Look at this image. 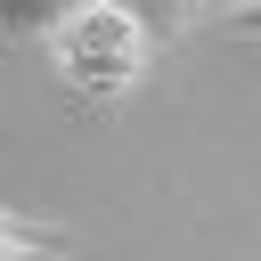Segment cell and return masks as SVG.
Here are the masks:
<instances>
[{
    "label": "cell",
    "mask_w": 261,
    "mask_h": 261,
    "mask_svg": "<svg viewBox=\"0 0 261 261\" xmlns=\"http://www.w3.org/2000/svg\"><path fill=\"white\" fill-rule=\"evenodd\" d=\"M228 24H237V33H261V0H237V8H228Z\"/></svg>",
    "instance_id": "cell-5"
},
{
    "label": "cell",
    "mask_w": 261,
    "mask_h": 261,
    "mask_svg": "<svg viewBox=\"0 0 261 261\" xmlns=\"http://www.w3.org/2000/svg\"><path fill=\"white\" fill-rule=\"evenodd\" d=\"M0 237H49V228H33V220H16V212L0 204Z\"/></svg>",
    "instance_id": "cell-6"
},
{
    "label": "cell",
    "mask_w": 261,
    "mask_h": 261,
    "mask_svg": "<svg viewBox=\"0 0 261 261\" xmlns=\"http://www.w3.org/2000/svg\"><path fill=\"white\" fill-rule=\"evenodd\" d=\"M49 57H57V82H65L73 98L114 106V98L139 90V73H147V57H155V33H147L130 8H114V0H82V8L49 33Z\"/></svg>",
    "instance_id": "cell-1"
},
{
    "label": "cell",
    "mask_w": 261,
    "mask_h": 261,
    "mask_svg": "<svg viewBox=\"0 0 261 261\" xmlns=\"http://www.w3.org/2000/svg\"><path fill=\"white\" fill-rule=\"evenodd\" d=\"M114 8H130L155 41H179V33H196V16H204L212 0H114Z\"/></svg>",
    "instance_id": "cell-3"
},
{
    "label": "cell",
    "mask_w": 261,
    "mask_h": 261,
    "mask_svg": "<svg viewBox=\"0 0 261 261\" xmlns=\"http://www.w3.org/2000/svg\"><path fill=\"white\" fill-rule=\"evenodd\" d=\"M0 261H57V237H0Z\"/></svg>",
    "instance_id": "cell-4"
},
{
    "label": "cell",
    "mask_w": 261,
    "mask_h": 261,
    "mask_svg": "<svg viewBox=\"0 0 261 261\" xmlns=\"http://www.w3.org/2000/svg\"><path fill=\"white\" fill-rule=\"evenodd\" d=\"M82 0H0V41H49Z\"/></svg>",
    "instance_id": "cell-2"
}]
</instances>
